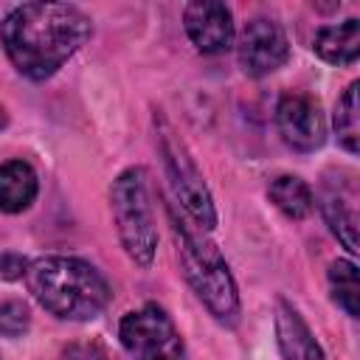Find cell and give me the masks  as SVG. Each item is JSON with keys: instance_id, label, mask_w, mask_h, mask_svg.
<instances>
[{"instance_id": "cell-1", "label": "cell", "mask_w": 360, "mask_h": 360, "mask_svg": "<svg viewBox=\"0 0 360 360\" xmlns=\"http://www.w3.org/2000/svg\"><path fill=\"white\" fill-rule=\"evenodd\" d=\"M87 37V14L68 3H22L0 22V42L8 62L31 82L53 76Z\"/></svg>"}, {"instance_id": "cell-2", "label": "cell", "mask_w": 360, "mask_h": 360, "mask_svg": "<svg viewBox=\"0 0 360 360\" xmlns=\"http://www.w3.org/2000/svg\"><path fill=\"white\" fill-rule=\"evenodd\" d=\"M31 295L62 321H90L110 304L107 278L87 262L73 256H45L25 267Z\"/></svg>"}, {"instance_id": "cell-3", "label": "cell", "mask_w": 360, "mask_h": 360, "mask_svg": "<svg viewBox=\"0 0 360 360\" xmlns=\"http://www.w3.org/2000/svg\"><path fill=\"white\" fill-rule=\"evenodd\" d=\"M174 219V231L180 236V259L186 267V278L194 287L197 298L219 323H236L239 318V292L228 262L222 259L219 248L200 231L191 228L186 219Z\"/></svg>"}, {"instance_id": "cell-4", "label": "cell", "mask_w": 360, "mask_h": 360, "mask_svg": "<svg viewBox=\"0 0 360 360\" xmlns=\"http://www.w3.org/2000/svg\"><path fill=\"white\" fill-rule=\"evenodd\" d=\"M110 202H112L115 231H118V239H121L127 256L135 264L149 267L155 259V250H158V228H155V217H152V205H149L146 172L141 166L121 172L112 183Z\"/></svg>"}, {"instance_id": "cell-5", "label": "cell", "mask_w": 360, "mask_h": 360, "mask_svg": "<svg viewBox=\"0 0 360 360\" xmlns=\"http://www.w3.org/2000/svg\"><path fill=\"white\" fill-rule=\"evenodd\" d=\"M118 338L132 360H186L183 338L158 304L127 312L118 323Z\"/></svg>"}, {"instance_id": "cell-6", "label": "cell", "mask_w": 360, "mask_h": 360, "mask_svg": "<svg viewBox=\"0 0 360 360\" xmlns=\"http://www.w3.org/2000/svg\"><path fill=\"white\" fill-rule=\"evenodd\" d=\"M160 152H163V163H166V174L169 183L174 188V197L180 200L183 211L194 219V225L200 231H211L217 225V208L211 200V191L200 174V169L194 166V160L188 158L186 146L166 129L160 135Z\"/></svg>"}, {"instance_id": "cell-7", "label": "cell", "mask_w": 360, "mask_h": 360, "mask_svg": "<svg viewBox=\"0 0 360 360\" xmlns=\"http://www.w3.org/2000/svg\"><path fill=\"white\" fill-rule=\"evenodd\" d=\"M276 127L281 141L295 152H315L326 138L321 107L307 93H284L276 107Z\"/></svg>"}, {"instance_id": "cell-8", "label": "cell", "mask_w": 360, "mask_h": 360, "mask_svg": "<svg viewBox=\"0 0 360 360\" xmlns=\"http://www.w3.org/2000/svg\"><path fill=\"white\" fill-rule=\"evenodd\" d=\"M236 53H239V68L248 76H267L287 62L290 42L278 22L256 17L245 25Z\"/></svg>"}, {"instance_id": "cell-9", "label": "cell", "mask_w": 360, "mask_h": 360, "mask_svg": "<svg viewBox=\"0 0 360 360\" xmlns=\"http://www.w3.org/2000/svg\"><path fill=\"white\" fill-rule=\"evenodd\" d=\"M183 25L188 39L202 53H222L233 45V17L225 3L194 0L183 8Z\"/></svg>"}, {"instance_id": "cell-10", "label": "cell", "mask_w": 360, "mask_h": 360, "mask_svg": "<svg viewBox=\"0 0 360 360\" xmlns=\"http://www.w3.org/2000/svg\"><path fill=\"white\" fill-rule=\"evenodd\" d=\"M276 335H278V349L284 360H326L309 326L287 301H278L276 307Z\"/></svg>"}, {"instance_id": "cell-11", "label": "cell", "mask_w": 360, "mask_h": 360, "mask_svg": "<svg viewBox=\"0 0 360 360\" xmlns=\"http://www.w3.org/2000/svg\"><path fill=\"white\" fill-rule=\"evenodd\" d=\"M315 53L329 65H354L360 56V20L326 25L315 34Z\"/></svg>"}, {"instance_id": "cell-12", "label": "cell", "mask_w": 360, "mask_h": 360, "mask_svg": "<svg viewBox=\"0 0 360 360\" xmlns=\"http://www.w3.org/2000/svg\"><path fill=\"white\" fill-rule=\"evenodd\" d=\"M37 174L25 160H8L0 166V211L20 214L37 197Z\"/></svg>"}, {"instance_id": "cell-13", "label": "cell", "mask_w": 360, "mask_h": 360, "mask_svg": "<svg viewBox=\"0 0 360 360\" xmlns=\"http://www.w3.org/2000/svg\"><path fill=\"white\" fill-rule=\"evenodd\" d=\"M270 200H273V205L284 214V217H290V219H304V217H309V211H312V191H309V186L301 180V177H292V174H281V177H276L273 183H270Z\"/></svg>"}, {"instance_id": "cell-14", "label": "cell", "mask_w": 360, "mask_h": 360, "mask_svg": "<svg viewBox=\"0 0 360 360\" xmlns=\"http://www.w3.org/2000/svg\"><path fill=\"white\" fill-rule=\"evenodd\" d=\"M321 208H323V217H326L332 233H335V236L343 242V248L354 256L360 248H357V214H354L352 202L343 200L338 191H329V194L323 197Z\"/></svg>"}, {"instance_id": "cell-15", "label": "cell", "mask_w": 360, "mask_h": 360, "mask_svg": "<svg viewBox=\"0 0 360 360\" xmlns=\"http://www.w3.org/2000/svg\"><path fill=\"white\" fill-rule=\"evenodd\" d=\"M329 287L332 298L349 318L360 315V281H357V264L349 259H338L329 264Z\"/></svg>"}, {"instance_id": "cell-16", "label": "cell", "mask_w": 360, "mask_h": 360, "mask_svg": "<svg viewBox=\"0 0 360 360\" xmlns=\"http://www.w3.org/2000/svg\"><path fill=\"white\" fill-rule=\"evenodd\" d=\"M357 90L360 84L352 82L346 87V93L338 98V107H335V132H338V141L346 152L357 155L360 149V121H357Z\"/></svg>"}, {"instance_id": "cell-17", "label": "cell", "mask_w": 360, "mask_h": 360, "mask_svg": "<svg viewBox=\"0 0 360 360\" xmlns=\"http://www.w3.org/2000/svg\"><path fill=\"white\" fill-rule=\"evenodd\" d=\"M31 323L28 307L22 301H3L0 304V335L6 338H20Z\"/></svg>"}, {"instance_id": "cell-18", "label": "cell", "mask_w": 360, "mask_h": 360, "mask_svg": "<svg viewBox=\"0 0 360 360\" xmlns=\"http://www.w3.org/2000/svg\"><path fill=\"white\" fill-rule=\"evenodd\" d=\"M56 360H107V354H104V349H101L98 343L84 340V343H70V346H65Z\"/></svg>"}, {"instance_id": "cell-19", "label": "cell", "mask_w": 360, "mask_h": 360, "mask_svg": "<svg viewBox=\"0 0 360 360\" xmlns=\"http://www.w3.org/2000/svg\"><path fill=\"white\" fill-rule=\"evenodd\" d=\"M25 259L22 256H14V253H6L3 259H0V273L6 276V278H17V276H22L25 273Z\"/></svg>"}]
</instances>
